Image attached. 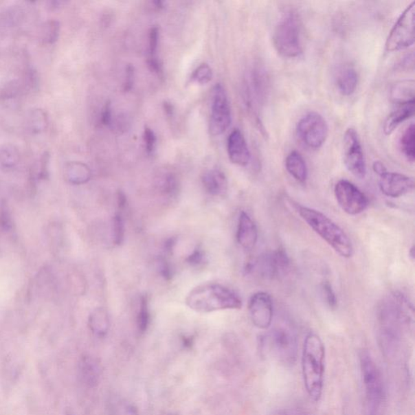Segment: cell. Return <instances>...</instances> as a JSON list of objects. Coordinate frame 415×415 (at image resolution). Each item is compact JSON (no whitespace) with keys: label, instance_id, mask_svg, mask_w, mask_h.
Masks as SVG:
<instances>
[{"label":"cell","instance_id":"cell-6","mask_svg":"<svg viewBox=\"0 0 415 415\" xmlns=\"http://www.w3.org/2000/svg\"><path fill=\"white\" fill-rule=\"evenodd\" d=\"M273 43L280 55L285 58H296L303 53L302 23L297 12L288 11L284 13L275 27Z\"/></svg>","mask_w":415,"mask_h":415},{"label":"cell","instance_id":"cell-21","mask_svg":"<svg viewBox=\"0 0 415 415\" xmlns=\"http://www.w3.org/2000/svg\"><path fill=\"white\" fill-rule=\"evenodd\" d=\"M414 114V101L401 104L398 109L392 112L388 116L383 124V132L386 135H391L405 121L412 118Z\"/></svg>","mask_w":415,"mask_h":415},{"label":"cell","instance_id":"cell-1","mask_svg":"<svg viewBox=\"0 0 415 415\" xmlns=\"http://www.w3.org/2000/svg\"><path fill=\"white\" fill-rule=\"evenodd\" d=\"M414 322V309L407 298L401 294L390 295L379 311V339L382 350L392 355L398 349L404 328Z\"/></svg>","mask_w":415,"mask_h":415},{"label":"cell","instance_id":"cell-11","mask_svg":"<svg viewBox=\"0 0 415 415\" xmlns=\"http://www.w3.org/2000/svg\"><path fill=\"white\" fill-rule=\"evenodd\" d=\"M232 109L227 92L222 85H216L214 89L210 115V133L220 136L232 124Z\"/></svg>","mask_w":415,"mask_h":415},{"label":"cell","instance_id":"cell-25","mask_svg":"<svg viewBox=\"0 0 415 415\" xmlns=\"http://www.w3.org/2000/svg\"><path fill=\"white\" fill-rule=\"evenodd\" d=\"M89 326L94 335L98 337L106 336L110 327L107 311L103 309L94 310L89 315Z\"/></svg>","mask_w":415,"mask_h":415},{"label":"cell","instance_id":"cell-30","mask_svg":"<svg viewBox=\"0 0 415 415\" xmlns=\"http://www.w3.org/2000/svg\"><path fill=\"white\" fill-rule=\"evenodd\" d=\"M109 415H139L133 405L122 400H114L110 405Z\"/></svg>","mask_w":415,"mask_h":415},{"label":"cell","instance_id":"cell-32","mask_svg":"<svg viewBox=\"0 0 415 415\" xmlns=\"http://www.w3.org/2000/svg\"><path fill=\"white\" fill-rule=\"evenodd\" d=\"M213 78V71L209 65L202 64L193 71L192 80L200 85L210 83Z\"/></svg>","mask_w":415,"mask_h":415},{"label":"cell","instance_id":"cell-22","mask_svg":"<svg viewBox=\"0 0 415 415\" xmlns=\"http://www.w3.org/2000/svg\"><path fill=\"white\" fill-rule=\"evenodd\" d=\"M202 182L206 191L214 196L223 195L227 190V179L222 171L211 170L203 175Z\"/></svg>","mask_w":415,"mask_h":415},{"label":"cell","instance_id":"cell-17","mask_svg":"<svg viewBox=\"0 0 415 415\" xmlns=\"http://www.w3.org/2000/svg\"><path fill=\"white\" fill-rule=\"evenodd\" d=\"M227 151L229 159L232 164L240 166H246L249 164L251 153L246 139L240 130L234 129L229 135Z\"/></svg>","mask_w":415,"mask_h":415},{"label":"cell","instance_id":"cell-18","mask_svg":"<svg viewBox=\"0 0 415 415\" xmlns=\"http://www.w3.org/2000/svg\"><path fill=\"white\" fill-rule=\"evenodd\" d=\"M237 240L246 250H251L258 240V231L256 225L246 212H242L238 218Z\"/></svg>","mask_w":415,"mask_h":415},{"label":"cell","instance_id":"cell-43","mask_svg":"<svg viewBox=\"0 0 415 415\" xmlns=\"http://www.w3.org/2000/svg\"><path fill=\"white\" fill-rule=\"evenodd\" d=\"M160 273L166 279L170 280L172 277L170 265L165 260H162L161 262Z\"/></svg>","mask_w":415,"mask_h":415},{"label":"cell","instance_id":"cell-42","mask_svg":"<svg viewBox=\"0 0 415 415\" xmlns=\"http://www.w3.org/2000/svg\"><path fill=\"white\" fill-rule=\"evenodd\" d=\"M204 257V252L198 248V249L193 251L192 254L188 257L187 261L192 265H198L203 262Z\"/></svg>","mask_w":415,"mask_h":415},{"label":"cell","instance_id":"cell-2","mask_svg":"<svg viewBox=\"0 0 415 415\" xmlns=\"http://www.w3.org/2000/svg\"><path fill=\"white\" fill-rule=\"evenodd\" d=\"M326 372V347L317 333L306 336L302 353V373L309 398L317 403L322 399Z\"/></svg>","mask_w":415,"mask_h":415},{"label":"cell","instance_id":"cell-24","mask_svg":"<svg viewBox=\"0 0 415 415\" xmlns=\"http://www.w3.org/2000/svg\"><path fill=\"white\" fill-rule=\"evenodd\" d=\"M91 175L89 166L82 162L72 161L66 166V179L72 184L80 185L87 183L91 179Z\"/></svg>","mask_w":415,"mask_h":415},{"label":"cell","instance_id":"cell-40","mask_svg":"<svg viewBox=\"0 0 415 415\" xmlns=\"http://www.w3.org/2000/svg\"><path fill=\"white\" fill-rule=\"evenodd\" d=\"M0 224L3 229H8V231L12 228V225L11 214L9 213L8 206L4 204L1 205V208H0Z\"/></svg>","mask_w":415,"mask_h":415},{"label":"cell","instance_id":"cell-44","mask_svg":"<svg viewBox=\"0 0 415 415\" xmlns=\"http://www.w3.org/2000/svg\"><path fill=\"white\" fill-rule=\"evenodd\" d=\"M373 170L379 176L381 175L383 173L386 172L387 171L385 165H383L381 161L374 162Z\"/></svg>","mask_w":415,"mask_h":415},{"label":"cell","instance_id":"cell-8","mask_svg":"<svg viewBox=\"0 0 415 415\" xmlns=\"http://www.w3.org/2000/svg\"><path fill=\"white\" fill-rule=\"evenodd\" d=\"M296 133L304 146L311 150H319L326 142L328 126L322 115L317 112H310L298 123Z\"/></svg>","mask_w":415,"mask_h":415},{"label":"cell","instance_id":"cell-14","mask_svg":"<svg viewBox=\"0 0 415 415\" xmlns=\"http://www.w3.org/2000/svg\"><path fill=\"white\" fill-rule=\"evenodd\" d=\"M252 324L260 329L271 326L273 318V303L271 296L264 291L256 292L248 304Z\"/></svg>","mask_w":415,"mask_h":415},{"label":"cell","instance_id":"cell-48","mask_svg":"<svg viewBox=\"0 0 415 415\" xmlns=\"http://www.w3.org/2000/svg\"><path fill=\"white\" fill-rule=\"evenodd\" d=\"M414 246H412V247L410 248V254H409V256H410V257H412V260H414Z\"/></svg>","mask_w":415,"mask_h":415},{"label":"cell","instance_id":"cell-35","mask_svg":"<svg viewBox=\"0 0 415 415\" xmlns=\"http://www.w3.org/2000/svg\"><path fill=\"white\" fill-rule=\"evenodd\" d=\"M58 34H60V23L56 21L48 22L43 30V40L47 43L56 42Z\"/></svg>","mask_w":415,"mask_h":415},{"label":"cell","instance_id":"cell-9","mask_svg":"<svg viewBox=\"0 0 415 415\" xmlns=\"http://www.w3.org/2000/svg\"><path fill=\"white\" fill-rule=\"evenodd\" d=\"M415 2L401 13L392 27L385 43L388 52L401 51L412 47L414 43Z\"/></svg>","mask_w":415,"mask_h":415},{"label":"cell","instance_id":"cell-29","mask_svg":"<svg viewBox=\"0 0 415 415\" xmlns=\"http://www.w3.org/2000/svg\"><path fill=\"white\" fill-rule=\"evenodd\" d=\"M29 126L33 133H41L47 127V117L42 110L31 111L29 117Z\"/></svg>","mask_w":415,"mask_h":415},{"label":"cell","instance_id":"cell-3","mask_svg":"<svg viewBox=\"0 0 415 415\" xmlns=\"http://www.w3.org/2000/svg\"><path fill=\"white\" fill-rule=\"evenodd\" d=\"M294 206L300 218L338 255L346 259L353 256L355 252L353 243L344 229L322 212L297 203Z\"/></svg>","mask_w":415,"mask_h":415},{"label":"cell","instance_id":"cell-16","mask_svg":"<svg viewBox=\"0 0 415 415\" xmlns=\"http://www.w3.org/2000/svg\"><path fill=\"white\" fill-rule=\"evenodd\" d=\"M381 192L390 198H399L412 192L414 189V179L407 175L395 172H386L380 175L379 181Z\"/></svg>","mask_w":415,"mask_h":415},{"label":"cell","instance_id":"cell-37","mask_svg":"<svg viewBox=\"0 0 415 415\" xmlns=\"http://www.w3.org/2000/svg\"><path fill=\"white\" fill-rule=\"evenodd\" d=\"M162 190L169 195H174L179 189V181L177 177L174 174L166 175L161 185Z\"/></svg>","mask_w":415,"mask_h":415},{"label":"cell","instance_id":"cell-31","mask_svg":"<svg viewBox=\"0 0 415 415\" xmlns=\"http://www.w3.org/2000/svg\"><path fill=\"white\" fill-rule=\"evenodd\" d=\"M150 311H148L147 298L146 296H142L137 317V327L139 331L141 333L146 332L148 327V324H150Z\"/></svg>","mask_w":415,"mask_h":415},{"label":"cell","instance_id":"cell-26","mask_svg":"<svg viewBox=\"0 0 415 415\" xmlns=\"http://www.w3.org/2000/svg\"><path fill=\"white\" fill-rule=\"evenodd\" d=\"M391 98L399 105L414 101V80H403L396 84L392 89Z\"/></svg>","mask_w":415,"mask_h":415},{"label":"cell","instance_id":"cell-34","mask_svg":"<svg viewBox=\"0 0 415 415\" xmlns=\"http://www.w3.org/2000/svg\"><path fill=\"white\" fill-rule=\"evenodd\" d=\"M113 238L117 245H121L124 240V224L121 214H118L113 219Z\"/></svg>","mask_w":415,"mask_h":415},{"label":"cell","instance_id":"cell-5","mask_svg":"<svg viewBox=\"0 0 415 415\" xmlns=\"http://www.w3.org/2000/svg\"><path fill=\"white\" fill-rule=\"evenodd\" d=\"M359 358L368 414L378 415L385 400V388L381 370L368 350H361Z\"/></svg>","mask_w":415,"mask_h":415},{"label":"cell","instance_id":"cell-33","mask_svg":"<svg viewBox=\"0 0 415 415\" xmlns=\"http://www.w3.org/2000/svg\"><path fill=\"white\" fill-rule=\"evenodd\" d=\"M159 43V30L157 26H153L148 34V47L147 60L157 58V52Z\"/></svg>","mask_w":415,"mask_h":415},{"label":"cell","instance_id":"cell-36","mask_svg":"<svg viewBox=\"0 0 415 415\" xmlns=\"http://www.w3.org/2000/svg\"><path fill=\"white\" fill-rule=\"evenodd\" d=\"M322 295L329 308L335 309L337 306V299L332 285L328 282H324L322 285Z\"/></svg>","mask_w":415,"mask_h":415},{"label":"cell","instance_id":"cell-47","mask_svg":"<svg viewBox=\"0 0 415 415\" xmlns=\"http://www.w3.org/2000/svg\"><path fill=\"white\" fill-rule=\"evenodd\" d=\"M151 6L155 11H161L165 8V2L164 1H155L151 2Z\"/></svg>","mask_w":415,"mask_h":415},{"label":"cell","instance_id":"cell-10","mask_svg":"<svg viewBox=\"0 0 415 415\" xmlns=\"http://www.w3.org/2000/svg\"><path fill=\"white\" fill-rule=\"evenodd\" d=\"M290 267V260L282 249L267 252L259 256L247 265V271L256 272L265 279H274L282 276Z\"/></svg>","mask_w":415,"mask_h":415},{"label":"cell","instance_id":"cell-7","mask_svg":"<svg viewBox=\"0 0 415 415\" xmlns=\"http://www.w3.org/2000/svg\"><path fill=\"white\" fill-rule=\"evenodd\" d=\"M261 350L285 366H292L296 362L298 342L291 328L278 326L269 331L260 341Z\"/></svg>","mask_w":415,"mask_h":415},{"label":"cell","instance_id":"cell-41","mask_svg":"<svg viewBox=\"0 0 415 415\" xmlns=\"http://www.w3.org/2000/svg\"><path fill=\"white\" fill-rule=\"evenodd\" d=\"M113 117H112V108L111 103L107 102L104 106L102 115H101V123L104 126H110L112 124Z\"/></svg>","mask_w":415,"mask_h":415},{"label":"cell","instance_id":"cell-49","mask_svg":"<svg viewBox=\"0 0 415 415\" xmlns=\"http://www.w3.org/2000/svg\"><path fill=\"white\" fill-rule=\"evenodd\" d=\"M276 415H291V412H287V410H283V412H278Z\"/></svg>","mask_w":415,"mask_h":415},{"label":"cell","instance_id":"cell-19","mask_svg":"<svg viewBox=\"0 0 415 415\" xmlns=\"http://www.w3.org/2000/svg\"><path fill=\"white\" fill-rule=\"evenodd\" d=\"M335 83L338 91L342 96H351L358 87V71L350 65L338 67L335 75Z\"/></svg>","mask_w":415,"mask_h":415},{"label":"cell","instance_id":"cell-45","mask_svg":"<svg viewBox=\"0 0 415 415\" xmlns=\"http://www.w3.org/2000/svg\"><path fill=\"white\" fill-rule=\"evenodd\" d=\"M126 201H127V200H126V197H125L124 192H119V193H118V204H119V207H120V210L124 209V208L126 206Z\"/></svg>","mask_w":415,"mask_h":415},{"label":"cell","instance_id":"cell-39","mask_svg":"<svg viewBox=\"0 0 415 415\" xmlns=\"http://www.w3.org/2000/svg\"><path fill=\"white\" fill-rule=\"evenodd\" d=\"M125 74L124 90L125 92H129L133 88L135 80V69L132 65L126 67Z\"/></svg>","mask_w":415,"mask_h":415},{"label":"cell","instance_id":"cell-15","mask_svg":"<svg viewBox=\"0 0 415 415\" xmlns=\"http://www.w3.org/2000/svg\"><path fill=\"white\" fill-rule=\"evenodd\" d=\"M269 80L267 74L262 67H255L250 71L247 81V96L248 103L251 108L264 105L267 98Z\"/></svg>","mask_w":415,"mask_h":415},{"label":"cell","instance_id":"cell-46","mask_svg":"<svg viewBox=\"0 0 415 415\" xmlns=\"http://www.w3.org/2000/svg\"><path fill=\"white\" fill-rule=\"evenodd\" d=\"M164 111L166 112V114L168 115V116H172L174 114V106L172 105V104L166 102L164 104Z\"/></svg>","mask_w":415,"mask_h":415},{"label":"cell","instance_id":"cell-12","mask_svg":"<svg viewBox=\"0 0 415 415\" xmlns=\"http://www.w3.org/2000/svg\"><path fill=\"white\" fill-rule=\"evenodd\" d=\"M337 204L349 215H358L368 209L369 201L365 194L348 180L338 181L335 188Z\"/></svg>","mask_w":415,"mask_h":415},{"label":"cell","instance_id":"cell-13","mask_svg":"<svg viewBox=\"0 0 415 415\" xmlns=\"http://www.w3.org/2000/svg\"><path fill=\"white\" fill-rule=\"evenodd\" d=\"M344 164L347 170L359 179H363L367 174L362 144L358 133L354 128L346 131L344 139Z\"/></svg>","mask_w":415,"mask_h":415},{"label":"cell","instance_id":"cell-20","mask_svg":"<svg viewBox=\"0 0 415 415\" xmlns=\"http://www.w3.org/2000/svg\"><path fill=\"white\" fill-rule=\"evenodd\" d=\"M78 374L80 380L85 386L96 387L100 382L102 368L98 361L90 356H84L79 361Z\"/></svg>","mask_w":415,"mask_h":415},{"label":"cell","instance_id":"cell-23","mask_svg":"<svg viewBox=\"0 0 415 415\" xmlns=\"http://www.w3.org/2000/svg\"><path fill=\"white\" fill-rule=\"evenodd\" d=\"M288 173L300 183H305L309 177V170L304 157L299 152L292 151L286 159Z\"/></svg>","mask_w":415,"mask_h":415},{"label":"cell","instance_id":"cell-38","mask_svg":"<svg viewBox=\"0 0 415 415\" xmlns=\"http://www.w3.org/2000/svg\"><path fill=\"white\" fill-rule=\"evenodd\" d=\"M144 142L148 155H153L157 146V137L155 132L150 128L146 127L144 128Z\"/></svg>","mask_w":415,"mask_h":415},{"label":"cell","instance_id":"cell-4","mask_svg":"<svg viewBox=\"0 0 415 415\" xmlns=\"http://www.w3.org/2000/svg\"><path fill=\"white\" fill-rule=\"evenodd\" d=\"M186 304L200 313L241 309L243 306L240 298L236 293L219 284H206L194 289L189 293Z\"/></svg>","mask_w":415,"mask_h":415},{"label":"cell","instance_id":"cell-27","mask_svg":"<svg viewBox=\"0 0 415 415\" xmlns=\"http://www.w3.org/2000/svg\"><path fill=\"white\" fill-rule=\"evenodd\" d=\"M415 128L414 125L410 124L409 127L405 130L400 139V148L403 155L410 162L414 164L415 159Z\"/></svg>","mask_w":415,"mask_h":415},{"label":"cell","instance_id":"cell-28","mask_svg":"<svg viewBox=\"0 0 415 415\" xmlns=\"http://www.w3.org/2000/svg\"><path fill=\"white\" fill-rule=\"evenodd\" d=\"M20 159L19 152L11 144H7L0 148V164L5 168H12Z\"/></svg>","mask_w":415,"mask_h":415}]
</instances>
